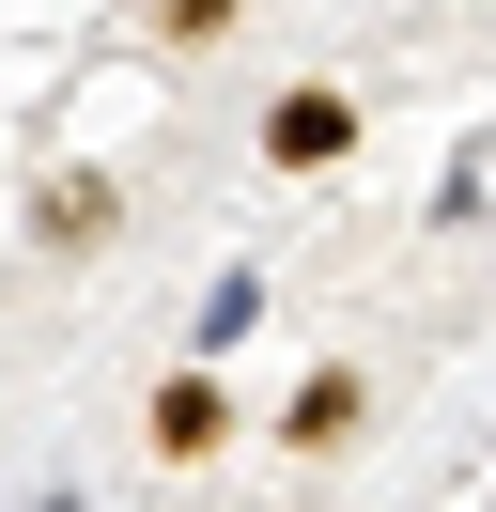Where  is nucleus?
<instances>
[{"label":"nucleus","mask_w":496,"mask_h":512,"mask_svg":"<svg viewBox=\"0 0 496 512\" xmlns=\"http://www.w3.org/2000/svg\"><path fill=\"white\" fill-rule=\"evenodd\" d=\"M264 156H279V171H341V156H357V109L310 78V94H279V109H264Z\"/></svg>","instance_id":"obj_1"},{"label":"nucleus","mask_w":496,"mask_h":512,"mask_svg":"<svg viewBox=\"0 0 496 512\" xmlns=\"http://www.w3.org/2000/svg\"><path fill=\"white\" fill-rule=\"evenodd\" d=\"M217 435H233V388H217V373H171V388H155V450H171V466H202Z\"/></svg>","instance_id":"obj_2"},{"label":"nucleus","mask_w":496,"mask_h":512,"mask_svg":"<svg viewBox=\"0 0 496 512\" xmlns=\"http://www.w3.org/2000/svg\"><path fill=\"white\" fill-rule=\"evenodd\" d=\"M357 419H372V373H310L295 404H279V435H295V450H341Z\"/></svg>","instance_id":"obj_3"},{"label":"nucleus","mask_w":496,"mask_h":512,"mask_svg":"<svg viewBox=\"0 0 496 512\" xmlns=\"http://www.w3.org/2000/svg\"><path fill=\"white\" fill-rule=\"evenodd\" d=\"M93 233H109V171H62L47 187V249H93Z\"/></svg>","instance_id":"obj_4"},{"label":"nucleus","mask_w":496,"mask_h":512,"mask_svg":"<svg viewBox=\"0 0 496 512\" xmlns=\"http://www.w3.org/2000/svg\"><path fill=\"white\" fill-rule=\"evenodd\" d=\"M233 16H248V0H155V32H171V47H217Z\"/></svg>","instance_id":"obj_5"}]
</instances>
